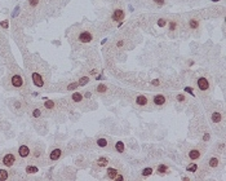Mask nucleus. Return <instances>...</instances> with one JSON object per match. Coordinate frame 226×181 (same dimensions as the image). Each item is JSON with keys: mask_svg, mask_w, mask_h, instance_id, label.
I'll return each mask as SVG.
<instances>
[{"mask_svg": "<svg viewBox=\"0 0 226 181\" xmlns=\"http://www.w3.org/2000/svg\"><path fill=\"white\" fill-rule=\"evenodd\" d=\"M97 40V31L91 26H83L78 30L73 31V42L71 44L88 45Z\"/></svg>", "mask_w": 226, "mask_h": 181, "instance_id": "obj_1", "label": "nucleus"}, {"mask_svg": "<svg viewBox=\"0 0 226 181\" xmlns=\"http://www.w3.org/2000/svg\"><path fill=\"white\" fill-rule=\"evenodd\" d=\"M28 69H30V75H31V80H32L34 86L39 87V88H44L48 84V72L44 67L40 64H32V62H28L27 64Z\"/></svg>", "mask_w": 226, "mask_h": 181, "instance_id": "obj_2", "label": "nucleus"}, {"mask_svg": "<svg viewBox=\"0 0 226 181\" xmlns=\"http://www.w3.org/2000/svg\"><path fill=\"white\" fill-rule=\"evenodd\" d=\"M196 87L200 92L203 93H209L211 92V87H212V82L208 76L206 75H200L196 79Z\"/></svg>", "mask_w": 226, "mask_h": 181, "instance_id": "obj_3", "label": "nucleus"}, {"mask_svg": "<svg viewBox=\"0 0 226 181\" xmlns=\"http://www.w3.org/2000/svg\"><path fill=\"white\" fill-rule=\"evenodd\" d=\"M9 82H11V86L13 87L14 89H22L25 87V79H23L22 74H20L18 71L12 72L11 78H9Z\"/></svg>", "mask_w": 226, "mask_h": 181, "instance_id": "obj_4", "label": "nucleus"}, {"mask_svg": "<svg viewBox=\"0 0 226 181\" xmlns=\"http://www.w3.org/2000/svg\"><path fill=\"white\" fill-rule=\"evenodd\" d=\"M16 162H17V156H16V154H14V151H12V150L3 154V156L0 159V163L3 166H5V167H12V166L16 164Z\"/></svg>", "mask_w": 226, "mask_h": 181, "instance_id": "obj_5", "label": "nucleus"}, {"mask_svg": "<svg viewBox=\"0 0 226 181\" xmlns=\"http://www.w3.org/2000/svg\"><path fill=\"white\" fill-rule=\"evenodd\" d=\"M126 18V12L123 8H115L112 11L111 16H110V21L111 22H119V21H123Z\"/></svg>", "mask_w": 226, "mask_h": 181, "instance_id": "obj_6", "label": "nucleus"}, {"mask_svg": "<svg viewBox=\"0 0 226 181\" xmlns=\"http://www.w3.org/2000/svg\"><path fill=\"white\" fill-rule=\"evenodd\" d=\"M200 23H202V21L199 17H196V16L190 17L189 20H187V27H189L190 31H198L199 29H200Z\"/></svg>", "mask_w": 226, "mask_h": 181, "instance_id": "obj_7", "label": "nucleus"}, {"mask_svg": "<svg viewBox=\"0 0 226 181\" xmlns=\"http://www.w3.org/2000/svg\"><path fill=\"white\" fill-rule=\"evenodd\" d=\"M153 103L155 106H164L168 103V96L164 93H156L153 96Z\"/></svg>", "mask_w": 226, "mask_h": 181, "instance_id": "obj_8", "label": "nucleus"}, {"mask_svg": "<svg viewBox=\"0 0 226 181\" xmlns=\"http://www.w3.org/2000/svg\"><path fill=\"white\" fill-rule=\"evenodd\" d=\"M202 155H203V150L199 148H194L191 149V150L187 151V159H190V160H198V159L202 158Z\"/></svg>", "mask_w": 226, "mask_h": 181, "instance_id": "obj_9", "label": "nucleus"}, {"mask_svg": "<svg viewBox=\"0 0 226 181\" xmlns=\"http://www.w3.org/2000/svg\"><path fill=\"white\" fill-rule=\"evenodd\" d=\"M62 149L59 148V146H56V148H53V149H50V151H49V159L52 162H56V160H58L59 158L62 156Z\"/></svg>", "mask_w": 226, "mask_h": 181, "instance_id": "obj_10", "label": "nucleus"}, {"mask_svg": "<svg viewBox=\"0 0 226 181\" xmlns=\"http://www.w3.org/2000/svg\"><path fill=\"white\" fill-rule=\"evenodd\" d=\"M134 103L140 107H146L149 105V97L145 95H137L134 97Z\"/></svg>", "mask_w": 226, "mask_h": 181, "instance_id": "obj_11", "label": "nucleus"}, {"mask_svg": "<svg viewBox=\"0 0 226 181\" xmlns=\"http://www.w3.org/2000/svg\"><path fill=\"white\" fill-rule=\"evenodd\" d=\"M211 120H212L213 124H220L223 120L222 111H220V110H213V111L211 113Z\"/></svg>", "mask_w": 226, "mask_h": 181, "instance_id": "obj_12", "label": "nucleus"}, {"mask_svg": "<svg viewBox=\"0 0 226 181\" xmlns=\"http://www.w3.org/2000/svg\"><path fill=\"white\" fill-rule=\"evenodd\" d=\"M180 23H181V21H180V18H172V20L168 21V30L172 31V32H174V31H178L180 29Z\"/></svg>", "mask_w": 226, "mask_h": 181, "instance_id": "obj_13", "label": "nucleus"}, {"mask_svg": "<svg viewBox=\"0 0 226 181\" xmlns=\"http://www.w3.org/2000/svg\"><path fill=\"white\" fill-rule=\"evenodd\" d=\"M30 153H31V150L27 145H25V144L20 145V148H18V155H20L21 158H27V156L30 155Z\"/></svg>", "mask_w": 226, "mask_h": 181, "instance_id": "obj_14", "label": "nucleus"}, {"mask_svg": "<svg viewBox=\"0 0 226 181\" xmlns=\"http://www.w3.org/2000/svg\"><path fill=\"white\" fill-rule=\"evenodd\" d=\"M107 91H109V88H107V86L105 83H98L96 86V92L98 95H105V93H107Z\"/></svg>", "mask_w": 226, "mask_h": 181, "instance_id": "obj_15", "label": "nucleus"}, {"mask_svg": "<svg viewBox=\"0 0 226 181\" xmlns=\"http://www.w3.org/2000/svg\"><path fill=\"white\" fill-rule=\"evenodd\" d=\"M169 172V167L165 164H159L158 167H156V173L160 176H165L167 173Z\"/></svg>", "mask_w": 226, "mask_h": 181, "instance_id": "obj_16", "label": "nucleus"}, {"mask_svg": "<svg viewBox=\"0 0 226 181\" xmlns=\"http://www.w3.org/2000/svg\"><path fill=\"white\" fill-rule=\"evenodd\" d=\"M83 100H84V96H83V93H80V92H74L73 95H71V101L75 103L83 102Z\"/></svg>", "mask_w": 226, "mask_h": 181, "instance_id": "obj_17", "label": "nucleus"}, {"mask_svg": "<svg viewBox=\"0 0 226 181\" xmlns=\"http://www.w3.org/2000/svg\"><path fill=\"white\" fill-rule=\"evenodd\" d=\"M118 173H119V170H118V168H115V167H109V168H107L106 176H107V178H110V180H114L115 176H116Z\"/></svg>", "mask_w": 226, "mask_h": 181, "instance_id": "obj_18", "label": "nucleus"}, {"mask_svg": "<svg viewBox=\"0 0 226 181\" xmlns=\"http://www.w3.org/2000/svg\"><path fill=\"white\" fill-rule=\"evenodd\" d=\"M94 166H97V168H105V167H107V166H109V159L101 156V158H98V160L96 162Z\"/></svg>", "mask_w": 226, "mask_h": 181, "instance_id": "obj_19", "label": "nucleus"}, {"mask_svg": "<svg viewBox=\"0 0 226 181\" xmlns=\"http://www.w3.org/2000/svg\"><path fill=\"white\" fill-rule=\"evenodd\" d=\"M208 166H209L211 168H217L218 166H220V158H218V156H211V158L208 159Z\"/></svg>", "mask_w": 226, "mask_h": 181, "instance_id": "obj_20", "label": "nucleus"}, {"mask_svg": "<svg viewBox=\"0 0 226 181\" xmlns=\"http://www.w3.org/2000/svg\"><path fill=\"white\" fill-rule=\"evenodd\" d=\"M56 106H57V103H56V101H54V100H47L44 102V107L47 109V110H54Z\"/></svg>", "mask_w": 226, "mask_h": 181, "instance_id": "obj_21", "label": "nucleus"}, {"mask_svg": "<svg viewBox=\"0 0 226 181\" xmlns=\"http://www.w3.org/2000/svg\"><path fill=\"white\" fill-rule=\"evenodd\" d=\"M32 154H34V156H35V158L42 159L43 158V146H36V148L34 149Z\"/></svg>", "mask_w": 226, "mask_h": 181, "instance_id": "obj_22", "label": "nucleus"}, {"mask_svg": "<svg viewBox=\"0 0 226 181\" xmlns=\"http://www.w3.org/2000/svg\"><path fill=\"white\" fill-rule=\"evenodd\" d=\"M97 145L100 146V148L109 149V142H107L106 139H98V140H97Z\"/></svg>", "mask_w": 226, "mask_h": 181, "instance_id": "obj_23", "label": "nucleus"}, {"mask_svg": "<svg viewBox=\"0 0 226 181\" xmlns=\"http://www.w3.org/2000/svg\"><path fill=\"white\" fill-rule=\"evenodd\" d=\"M151 3H153L154 7H158V8H160V7H164L165 3H167V0H150Z\"/></svg>", "mask_w": 226, "mask_h": 181, "instance_id": "obj_24", "label": "nucleus"}, {"mask_svg": "<svg viewBox=\"0 0 226 181\" xmlns=\"http://www.w3.org/2000/svg\"><path fill=\"white\" fill-rule=\"evenodd\" d=\"M115 149H116L119 153H124L126 151V148H124V144L122 141H119V142H116V145H115Z\"/></svg>", "mask_w": 226, "mask_h": 181, "instance_id": "obj_25", "label": "nucleus"}, {"mask_svg": "<svg viewBox=\"0 0 226 181\" xmlns=\"http://www.w3.org/2000/svg\"><path fill=\"white\" fill-rule=\"evenodd\" d=\"M186 171H189V172H196L198 171V164L196 163H191V164H189L186 167Z\"/></svg>", "mask_w": 226, "mask_h": 181, "instance_id": "obj_26", "label": "nucleus"}, {"mask_svg": "<svg viewBox=\"0 0 226 181\" xmlns=\"http://www.w3.org/2000/svg\"><path fill=\"white\" fill-rule=\"evenodd\" d=\"M8 178H9V173H8V171H5V170H0V180L4 181V180H8Z\"/></svg>", "mask_w": 226, "mask_h": 181, "instance_id": "obj_27", "label": "nucleus"}, {"mask_svg": "<svg viewBox=\"0 0 226 181\" xmlns=\"http://www.w3.org/2000/svg\"><path fill=\"white\" fill-rule=\"evenodd\" d=\"M153 172H154V171H153V168H150V167H149V168H145V170H143L142 172H141V175H142L143 177H149V176H151V175H153Z\"/></svg>", "mask_w": 226, "mask_h": 181, "instance_id": "obj_28", "label": "nucleus"}, {"mask_svg": "<svg viewBox=\"0 0 226 181\" xmlns=\"http://www.w3.org/2000/svg\"><path fill=\"white\" fill-rule=\"evenodd\" d=\"M176 101H178V102H186V96H185L184 93H177Z\"/></svg>", "mask_w": 226, "mask_h": 181, "instance_id": "obj_29", "label": "nucleus"}, {"mask_svg": "<svg viewBox=\"0 0 226 181\" xmlns=\"http://www.w3.org/2000/svg\"><path fill=\"white\" fill-rule=\"evenodd\" d=\"M156 23H158V26H159V27H164V26L168 23V20H167V18H159Z\"/></svg>", "mask_w": 226, "mask_h": 181, "instance_id": "obj_30", "label": "nucleus"}, {"mask_svg": "<svg viewBox=\"0 0 226 181\" xmlns=\"http://www.w3.org/2000/svg\"><path fill=\"white\" fill-rule=\"evenodd\" d=\"M26 172H27V173H36L38 172V167H34V166H27V167H26Z\"/></svg>", "mask_w": 226, "mask_h": 181, "instance_id": "obj_31", "label": "nucleus"}, {"mask_svg": "<svg viewBox=\"0 0 226 181\" xmlns=\"http://www.w3.org/2000/svg\"><path fill=\"white\" fill-rule=\"evenodd\" d=\"M88 82H89V78H88V76H83V78L79 79L78 84H79V86H85V84L88 83Z\"/></svg>", "mask_w": 226, "mask_h": 181, "instance_id": "obj_32", "label": "nucleus"}, {"mask_svg": "<svg viewBox=\"0 0 226 181\" xmlns=\"http://www.w3.org/2000/svg\"><path fill=\"white\" fill-rule=\"evenodd\" d=\"M32 117L34 118H40V117H42V110H40V109H34V110H32Z\"/></svg>", "mask_w": 226, "mask_h": 181, "instance_id": "obj_33", "label": "nucleus"}, {"mask_svg": "<svg viewBox=\"0 0 226 181\" xmlns=\"http://www.w3.org/2000/svg\"><path fill=\"white\" fill-rule=\"evenodd\" d=\"M124 178H126V177H124V175H122V173H118V175L115 176L114 180L115 181H122V180H124Z\"/></svg>", "mask_w": 226, "mask_h": 181, "instance_id": "obj_34", "label": "nucleus"}, {"mask_svg": "<svg viewBox=\"0 0 226 181\" xmlns=\"http://www.w3.org/2000/svg\"><path fill=\"white\" fill-rule=\"evenodd\" d=\"M185 91H187V92H189L190 95H193V96H194V93H193V89H191V88H186V89H185Z\"/></svg>", "mask_w": 226, "mask_h": 181, "instance_id": "obj_35", "label": "nucleus"}, {"mask_svg": "<svg viewBox=\"0 0 226 181\" xmlns=\"http://www.w3.org/2000/svg\"><path fill=\"white\" fill-rule=\"evenodd\" d=\"M0 25H1V26H3V27H8V22H1V23H0Z\"/></svg>", "mask_w": 226, "mask_h": 181, "instance_id": "obj_36", "label": "nucleus"}, {"mask_svg": "<svg viewBox=\"0 0 226 181\" xmlns=\"http://www.w3.org/2000/svg\"><path fill=\"white\" fill-rule=\"evenodd\" d=\"M212 1H220V0H212Z\"/></svg>", "mask_w": 226, "mask_h": 181, "instance_id": "obj_37", "label": "nucleus"}]
</instances>
